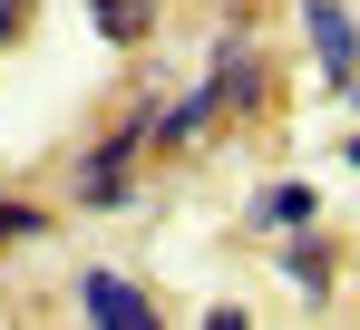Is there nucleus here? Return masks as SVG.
<instances>
[{"label":"nucleus","instance_id":"1","mask_svg":"<svg viewBox=\"0 0 360 330\" xmlns=\"http://www.w3.org/2000/svg\"><path fill=\"white\" fill-rule=\"evenodd\" d=\"M156 146V88H136V107L78 156V175H68V194L88 204V214H117V204H136V156Z\"/></svg>","mask_w":360,"mask_h":330},{"label":"nucleus","instance_id":"2","mask_svg":"<svg viewBox=\"0 0 360 330\" xmlns=\"http://www.w3.org/2000/svg\"><path fill=\"white\" fill-rule=\"evenodd\" d=\"M292 20L311 39V58H321V88L341 107H360V10L351 0H292Z\"/></svg>","mask_w":360,"mask_h":330},{"label":"nucleus","instance_id":"3","mask_svg":"<svg viewBox=\"0 0 360 330\" xmlns=\"http://www.w3.org/2000/svg\"><path fill=\"white\" fill-rule=\"evenodd\" d=\"M205 78H214L224 117H253V107H263V49H253V29H243V10L214 29V49H205Z\"/></svg>","mask_w":360,"mask_h":330},{"label":"nucleus","instance_id":"4","mask_svg":"<svg viewBox=\"0 0 360 330\" xmlns=\"http://www.w3.org/2000/svg\"><path fill=\"white\" fill-rule=\"evenodd\" d=\"M78 321L88 330H156V301H146V282H127V272H78Z\"/></svg>","mask_w":360,"mask_h":330},{"label":"nucleus","instance_id":"5","mask_svg":"<svg viewBox=\"0 0 360 330\" xmlns=\"http://www.w3.org/2000/svg\"><path fill=\"white\" fill-rule=\"evenodd\" d=\"M273 263H283V282H292L302 301H331V282H341V253L311 233V223H292V233H273Z\"/></svg>","mask_w":360,"mask_h":330},{"label":"nucleus","instance_id":"6","mask_svg":"<svg viewBox=\"0 0 360 330\" xmlns=\"http://www.w3.org/2000/svg\"><path fill=\"white\" fill-rule=\"evenodd\" d=\"M243 214H253V233H292V223H321V194H311L302 175H273Z\"/></svg>","mask_w":360,"mask_h":330},{"label":"nucleus","instance_id":"7","mask_svg":"<svg viewBox=\"0 0 360 330\" xmlns=\"http://www.w3.org/2000/svg\"><path fill=\"white\" fill-rule=\"evenodd\" d=\"M214 117H224V98H214V78H195V88H185L176 107H156V146H195V136H205Z\"/></svg>","mask_w":360,"mask_h":330},{"label":"nucleus","instance_id":"8","mask_svg":"<svg viewBox=\"0 0 360 330\" xmlns=\"http://www.w3.org/2000/svg\"><path fill=\"white\" fill-rule=\"evenodd\" d=\"M88 29H98L108 49H136V39L156 29V0H88Z\"/></svg>","mask_w":360,"mask_h":330},{"label":"nucleus","instance_id":"9","mask_svg":"<svg viewBox=\"0 0 360 330\" xmlns=\"http://www.w3.org/2000/svg\"><path fill=\"white\" fill-rule=\"evenodd\" d=\"M39 233H49V214H39L30 194H0V253H10V243H39Z\"/></svg>","mask_w":360,"mask_h":330},{"label":"nucleus","instance_id":"10","mask_svg":"<svg viewBox=\"0 0 360 330\" xmlns=\"http://www.w3.org/2000/svg\"><path fill=\"white\" fill-rule=\"evenodd\" d=\"M30 10H39V0H0V49H20V29H30Z\"/></svg>","mask_w":360,"mask_h":330},{"label":"nucleus","instance_id":"11","mask_svg":"<svg viewBox=\"0 0 360 330\" xmlns=\"http://www.w3.org/2000/svg\"><path fill=\"white\" fill-rule=\"evenodd\" d=\"M341 156H351V165H360V126H351V146H341Z\"/></svg>","mask_w":360,"mask_h":330}]
</instances>
